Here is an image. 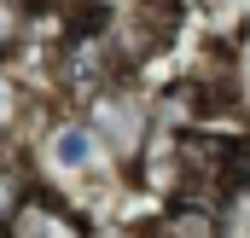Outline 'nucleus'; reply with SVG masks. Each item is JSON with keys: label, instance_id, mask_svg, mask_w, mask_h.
Segmentation results:
<instances>
[{"label": "nucleus", "instance_id": "obj_5", "mask_svg": "<svg viewBox=\"0 0 250 238\" xmlns=\"http://www.w3.org/2000/svg\"><path fill=\"white\" fill-rule=\"evenodd\" d=\"M29 122H41V117H35V99L23 87V76L12 64H0V157H12V139H23Z\"/></svg>", "mask_w": 250, "mask_h": 238}, {"label": "nucleus", "instance_id": "obj_1", "mask_svg": "<svg viewBox=\"0 0 250 238\" xmlns=\"http://www.w3.org/2000/svg\"><path fill=\"white\" fill-rule=\"evenodd\" d=\"M117 175H123V169L99 151L93 128H87L82 117L47 111V117L35 122V139H29V180H41V192H53V198H64L70 209H82L87 192L111 186Z\"/></svg>", "mask_w": 250, "mask_h": 238}, {"label": "nucleus", "instance_id": "obj_6", "mask_svg": "<svg viewBox=\"0 0 250 238\" xmlns=\"http://www.w3.org/2000/svg\"><path fill=\"white\" fill-rule=\"evenodd\" d=\"M215 238H250V169L215 192Z\"/></svg>", "mask_w": 250, "mask_h": 238}, {"label": "nucleus", "instance_id": "obj_2", "mask_svg": "<svg viewBox=\"0 0 250 238\" xmlns=\"http://www.w3.org/2000/svg\"><path fill=\"white\" fill-rule=\"evenodd\" d=\"M82 122L93 128L99 151L117 163V169H134L140 151L151 145L157 134V117H151V93L134 81V76H117L111 87H99L87 105H82Z\"/></svg>", "mask_w": 250, "mask_h": 238}, {"label": "nucleus", "instance_id": "obj_3", "mask_svg": "<svg viewBox=\"0 0 250 238\" xmlns=\"http://www.w3.org/2000/svg\"><path fill=\"white\" fill-rule=\"evenodd\" d=\"M0 238H93V233H87V215L82 209H70L64 198L41 192V186H29L18 198V209L6 215Z\"/></svg>", "mask_w": 250, "mask_h": 238}, {"label": "nucleus", "instance_id": "obj_4", "mask_svg": "<svg viewBox=\"0 0 250 238\" xmlns=\"http://www.w3.org/2000/svg\"><path fill=\"white\" fill-rule=\"evenodd\" d=\"M151 238H215V198L198 203V192H181L157 209Z\"/></svg>", "mask_w": 250, "mask_h": 238}, {"label": "nucleus", "instance_id": "obj_7", "mask_svg": "<svg viewBox=\"0 0 250 238\" xmlns=\"http://www.w3.org/2000/svg\"><path fill=\"white\" fill-rule=\"evenodd\" d=\"M35 18H41V0H0V64H12L29 47Z\"/></svg>", "mask_w": 250, "mask_h": 238}]
</instances>
